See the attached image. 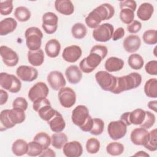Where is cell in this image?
<instances>
[{
	"label": "cell",
	"instance_id": "9f6ffc18",
	"mask_svg": "<svg viewBox=\"0 0 157 157\" xmlns=\"http://www.w3.org/2000/svg\"><path fill=\"white\" fill-rule=\"evenodd\" d=\"M8 93L4 91L2 89H1L0 90V98H1V100H0V104L4 105V104L6 103V102L7 101L8 99Z\"/></svg>",
	"mask_w": 157,
	"mask_h": 157
},
{
	"label": "cell",
	"instance_id": "e0dca14e",
	"mask_svg": "<svg viewBox=\"0 0 157 157\" xmlns=\"http://www.w3.org/2000/svg\"><path fill=\"white\" fill-rule=\"evenodd\" d=\"M47 79L51 88L55 91H59L66 84L63 74L58 71H51L48 74Z\"/></svg>",
	"mask_w": 157,
	"mask_h": 157
},
{
	"label": "cell",
	"instance_id": "83f0119b",
	"mask_svg": "<svg viewBox=\"0 0 157 157\" xmlns=\"http://www.w3.org/2000/svg\"><path fill=\"white\" fill-rule=\"evenodd\" d=\"M124 61L117 57H110L105 62V69L109 72H117L121 70L124 66Z\"/></svg>",
	"mask_w": 157,
	"mask_h": 157
},
{
	"label": "cell",
	"instance_id": "603a6c76",
	"mask_svg": "<svg viewBox=\"0 0 157 157\" xmlns=\"http://www.w3.org/2000/svg\"><path fill=\"white\" fill-rule=\"evenodd\" d=\"M65 75L67 81L71 84H77L82 78V73L80 68L75 65H71L65 71Z\"/></svg>",
	"mask_w": 157,
	"mask_h": 157
},
{
	"label": "cell",
	"instance_id": "f1b7e54d",
	"mask_svg": "<svg viewBox=\"0 0 157 157\" xmlns=\"http://www.w3.org/2000/svg\"><path fill=\"white\" fill-rule=\"evenodd\" d=\"M27 56L28 62L35 67L41 66L44 61V53L40 48L36 51L29 50Z\"/></svg>",
	"mask_w": 157,
	"mask_h": 157
},
{
	"label": "cell",
	"instance_id": "7dc6e473",
	"mask_svg": "<svg viewBox=\"0 0 157 157\" xmlns=\"http://www.w3.org/2000/svg\"><path fill=\"white\" fill-rule=\"evenodd\" d=\"M13 1L7 0V1H1L0 2V13L2 15H8L10 14L12 12Z\"/></svg>",
	"mask_w": 157,
	"mask_h": 157
},
{
	"label": "cell",
	"instance_id": "74e56055",
	"mask_svg": "<svg viewBox=\"0 0 157 157\" xmlns=\"http://www.w3.org/2000/svg\"><path fill=\"white\" fill-rule=\"evenodd\" d=\"M106 151L108 154L112 156H118L124 151V145L117 142L109 143L106 147Z\"/></svg>",
	"mask_w": 157,
	"mask_h": 157
},
{
	"label": "cell",
	"instance_id": "f907efd6",
	"mask_svg": "<svg viewBox=\"0 0 157 157\" xmlns=\"http://www.w3.org/2000/svg\"><path fill=\"white\" fill-rule=\"evenodd\" d=\"M145 70L146 72L150 75H157V61L152 60L148 61L145 66Z\"/></svg>",
	"mask_w": 157,
	"mask_h": 157
},
{
	"label": "cell",
	"instance_id": "f35d334b",
	"mask_svg": "<svg viewBox=\"0 0 157 157\" xmlns=\"http://www.w3.org/2000/svg\"><path fill=\"white\" fill-rule=\"evenodd\" d=\"M33 140L38 142L43 148V150H46L51 144V137L48 134L44 132L37 133L34 137Z\"/></svg>",
	"mask_w": 157,
	"mask_h": 157
},
{
	"label": "cell",
	"instance_id": "bcb514c9",
	"mask_svg": "<svg viewBox=\"0 0 157 157\" xmlns=\"http://www.w3.org/2000/svg\"><path fill=\"white\" fill-rule=\"evenodd\" d=\"M156 118L155 115L151 113L150 111H145V118L142 123L141 124H140V126L144 128H145L147 129H150L151 128L153 124L155 123Z\"/></svg>",
	"mask_w": 157,
	"mask_h": 157
},
{
	"label": "cell",
	"instance_id": "f546056e",
	"mask_svg": "<svg viewBox=\"0 0 157 157\" xmlns=\"http://www.w3.org/2000/svg\"><path fill=\"white\" fill-rule=\"evenodd\" d=\"M28 150V144L23 139H17L12 145V151L13 153L17 156H20L27 154Z\"/></svg>",
	"mask_w": 157,
	"mask_h": 157
},
{
	"label": "cell",
	"instance_id": "ba28073f",
	"mask_svg": "<svg viewBox=\"0 0 157 157\" xmlns=\"http://www.w3.org/2000/svg\"><path fill=\"white\" fill-rule=\"evenodd\" d=\"M109 137L113 140H117L123 138L127 132V125L121 120L112 121L107 127Z\"/></svg>",
	"mask_w": 157,
	"mask_h": 157
},
{
	"label": "cell",
	"instance_id": "277c9868",
	"mask_svg": "<svg viewBox=\"0 0 157 157\" xmlns=\"http://www.w3.org/2000/svg\"><path fill=\"white\" fill-rule=\"evenodd\" d=\"M33 108L37 112L39 117L45 121H49L55 114V110L50 104V102L47 98H42L33 102Z\"/></svg>",
	"mask_w": 157,
	"mask_h": 157
},
{
	"label": "cell",
	"instance_id": "6da1fadb",
	"mask_svg": "<svg viewBox=\"0 0 157 157\" xmlns=\"http://www.w3.org/2000/svg\"><path fill=\"white\" fill-rule=\"evenodd\" d=\"M114 14V7L109 3H104L89 13L85 18V23L89 28L94 29L100 25L102 21L110 19Z\"/></svg>",
	"mask_w": 157,
	"mask_h": 157
},
{
	"label": "cell",
	"instance_id": "ee69618b",
	"mask_svg": "<svg viewBox=\"0 0 157 157\" xmlns=\"http://www.w3.org/2000/svg\"><path fill=\"white\" fill-rule=\"evenodd\" d=\"M99 141L94 137L89 139L86 143V149L88 153L90 154L97 153L100 149Z\"/></svg>",
	"mask_w": 157,
	"mask_h": 157
},
{
	"label": "cell",
	"instance_id": "9c48e42d",
	"mask_svg": "<svg viewBox=\"0 0 157 157\" xmlns=\"http://www.w3.org/2000/svg\"><path fill=\"white\" fill-rule=\"evenodd\" d=\"M145 117V111L142 109H136L132 112H127L123 113L120 117L122 120L127 126L131 124L140 125L143 122Z\"/></svg>",
	"mask_w": 157,
	"mask_h": 157
},
{
	"label": "cell",
	"instance_id": "f5cc1de1",
	"mask_svg": "<svg viewBox=\"0 0 157 157\" xmlns=\"http://www.w3.org/2000/svg\"><path fill=\"white\" fill-rule=\"evenodd\" d=\"M120 9L123 8H129L132 10L134 12L136 10L137 4L134 0H125L120 2Z\"/></svg>",
	"mask_w": 157,
	"mask_h": 157
},
{
	"label": "cell",
	"instance_id": "836d02e7",
	"mask_svg": "<svg viewBox=\"0 0 157 157\" xmlns=\"http://www.w3.org/2000/svg\"><path fill=\"white\" fill-rule=\"evenodd\" d=\"M9 109H4L0 113V131L1 132L15 126L9 118Z\"/></svg>",
	"mask_w": 157,
	"mask_h": 157
},
{
	"label": "cell",
	"instance_id": "816d5d0a",
	"mask_svg": "<svg viewBox=\"0 0 157 157\" xmlns=\"http://www.w3.org/2000/svg\"><path fill=\"white\" fill-rule=\"evenodd\" d=\"M142 28V24L138 20H133L130 24L128 25L126 28L127 31L130 33L135 34L138 33Z\"/></svg>",
	"mask_w": 157,
	"mask_h": 157
},
{
	"label": "cell",
	"instance_id": "d590c367",
	"mask_svg": "<svg viewBox=\"0 0 157 157\" xmlns=\"http://www.w3.org/2000/svg\"><path fill=\"white\" fill-rule=\"evenodd\" d=\"M128 63L132 69L139 70L142 68L144 61L139 54L132 53L128 57Z\"/></svg>",
	"mask_w": 157,
	"mask_h": 157
},
{
	"label": "cell",
	"instance_id": "9a60e30c",
	"mask_svg": "<svg viewBox=\"0 0 157 157\" xmlns=\"http://www.w3.org/2000/svg\"><path fill=\"white\" fill-rule=\"evenodd\" d=\"M0 55L3 63L9 67H13L18 63V54L7 46L1 45L0 47Z\"/></svg>",
	"mask_w": 157,
	"mask_h": 157
},
{
	"label": "cell",
	"instance_id": "7bdbcfd3",
	"mask_svg": "<svg viewBox=\"0 0 157 157\" xmlns=\"http://www.w3.org/2000/svg\"><path fill=\"white\" fill-rule=\"evenodd\" d=\"M145 148L151 151H155L157 150L156 129L155 128L149 132V139L147 144L144 146Z\"/></svg>",
	"mask_w": 157,
	"mask_h": 157
},
{
	"label": "cell",
	"instance_id": "4dcf8cb0",
	"mask_svg": "<svg viewBox=\"0 0 157 157\" xmlns=\"http://www.w3.org/2000/svg\"><path fill=\"white\" fill-rule=\"evenodd\" d=\"M144 93L147 97L152 98L157 97V80L156 78H150L145 82Z\"/></svg>",
	"mask_w": 157,
	"mask_h": 157
},
{
	"label": "cell",
	"instance_id": "b9f144b4",
	"mask_svg": "<svg viewBox=\"0 0 157 157\" xmlns=\"http://www.w3.org/2000/svg\"><path fill=\"white\" fill-rule=\"evenodd\" d=\"M157 33L155 29L145 31L142 36L144 42L148 45H154L157 43Z\"/></svg>",
	"mask_w": 157,
	"mask_h": 157
},
{
	"label": "cell",
	"instance_id": "5b68a950",
	"mask_svg": "<svg viewBox=\"0 0 157 157\" xmlns=\"http://www.w3.org/2000/svg\"><path fill=\"white\" fill-rule=\"evenodd\" d=\"M0 85L2 88L12 93H17L21 88V82L18 77L7 72L0 74Z\"/></svg>",
	"mask_w": 157,
	"mask_h": 157
},
{
	"label": "cell",
	"instance_id": "d4e9b609",
	"mask_svg": "<svg viewBox=\"0 0 157 157\" xmlns=\"http://www.w3.org/2000/svg\"><path fill=\"white\" fill-rule=\"evenodd\" d=\"M61 50V44L59 42L55 39H50L46 43L45 45V52L47 55L50 58H56L57 57Z\"/></svg>",
	"mask_w": 157,
	"mask_h": 157
},
{
	"label": "cell",
	"instance_id": "484cf974",
	"mask_svg": "<svg viewBox=\"0 0 157 157\" xmlns=\"http://www.w3.org/2000/svg\"><path fill=\"white\" fill-rule=\"evenodd\" d=\"M154 12V7L152 4L148 2L141 4L137 11L138 18L142 21H147L150 19Z\"/></svg>",
	"mask_w": 157,
	"mask_h": 157
},
{
	"label": "cell",
	"instance_id": "f6af8a7d",
	"mask_svg": "<svg viewBox=\"0 0 157 157\" xmlns=\"http://www.w3.org/2000/svg\"><path fill=\"white\" fill-rule=\"evenodd\" d=\"M104 122L102 120L94 118H93V124L90 132L94 136H98L101 134L104 131Z\"/></svg>",
	"mask_w": 157,
	"mask_h": 157
},
{
	"label": "cell",
	"instance_id": "2e32d148",
	"mask_svg": "<svg viewBox=\"0 0 157 157\" xmlns=\"http://www.w3.org/2000/svg\"><path fill=\"white\" fill-rule=\"evenodd\" d=\"M18 78L24 82H33L38 77V71L34 67L21 65L16 70Z\"/></svg>",
	"mask_w": 157,
	"mask_h": 157
},
{
	"label": "cell",
	"instance_id": "30bf717a",
	"mask_svg": "<svg viewBox=\"0 0 157 157\" xmlns=\"http://www.w3.org/2000/svg\"><path fill=\"white\" fill-rule=\"evenodd\" d=\"M102 58L94 53H90V55L83 58L79 63L80 69L84 73H90L93 72L101 63Z\"/></svg>",
	"mask_w": 157,
	"mask_h": 157
},
{
	"label": "cell",
	"instance_id": "7a4b0ae2",
	"mask_svg": "<svg viewBox=\"0 0 157 157\" xmlns=\"http://www.w3.org/2000/svg\"><path fill=\"white\" fill-rule=\"evenodd\" d=\"M142 82V76L137 72H131L128 75L117 77L116 86L111 93L120 94L124 91L135 89L140 86Z\"/></svg>",
	"mask_w": 157,
	"mask_h": 157
},
{
	"label": "cell",
	"instance_id": "ab89813d",
	"mask_svg": "<svg viewBox=\"0 0 157 157\" xmlns=\"http://www.w3.org/2000/svg\"><path fill=\"white\" fill-rule=\"evenodd\" d=\"M120 18L123 23L129 25L134 20V12L129 8L121 9L120 12Z\"/></svg>",
	"mask_w": 157,
	"mask_h": 157
},
{
	"label": "cell",
	"instance_id": "6f0895ef",
	"mask_svg": "<svg viewBox=\"0 0 157 157\" xmlns=\"http://www.w3.org/2000/svg\"><path fill=\"white\" fill-rule=\"evenodd\" d=\"M39 156H42V157H44V156L55 157V156H56V154L52 149L48 148L46 150H43V151L42 152V153Z\"/></svg>",
	"mask_w": 157,
	"mask_h": 157
},
{
	"label": "cell",
	"instance_id": "681fc988",
	"mask_svg": "<svg viewBox=\"0 0 157 157\" xmlns=\"http://www.w3.org/2000/svg\"><path fill=\"white\" fill-rule=\"evenodd\" d=\"M12 107L13 108H18L25 111L28 108V102L25 98L23 97H18L13 100Z\"/></svg>",
	"mask_w": 157,
	"mask_h": 157
},
{
	"label": "cell",
	"instance_id": "e575fe53",
	"mask_svg": "<svg viewBox=\"0 0 157 157\" xmlns=\"http://www.w3.org/2000/svg\"><path fill=\"white\" fill-rule=\"evenodd\" d=\"M14 16L20 22H25L29 20L31 16V11L26 7H17L14 11Z\"/></svg>",
	"mask_w": 157,
	"mask_h": 157
},
{
	"label": "cell",
	"instance_id": "4fadbf2b",
	"mask_svg": "<svg viewBox=\"0 0 157 157\" xmlns=\"http://www.w3.org/2000/svg\"><path fill=\"white\" fill-rule=\"evenodd\" d=\"M42 28L44 31L48 34L55 33L58 28V17L52 12L45 13L42 17Z\"/></svg>",
	"mask_w": 157,
	"mask_h": 157
},
{
	"label": "cell",
	"instance_id": "d6986e66",
	"mask_svg": "<svg viewBox=\"0 0 157 157\" xmlns=\"http://www.w3.org/2000/svg\"><path fill=\"white\" fill-rule=\"evenodd\" d=\"M82 51L81 48L76 45L65 47L62 53V57L67 62L74 63L81 57Z\"/></svg>",
	"mask_w": 157,
	"mask_h": 157
},
{
	"label": "cell",
	"instance_id": "db71d44e",
	"mask_svg": "<svg viewBox=\"0 0 157 157\" xmlns=\"http://www.w3.org/2000/svg\"><path fill=\"white\" fill-rule=\"evenodd\" d=\"M125 34V31L124 29L121 28H118L113 33V36H112V40L114 41L118 40L121 38H123V37L124 36Z\"/></svg>",
	"mask_w": 157,
	"mask_h": 157
},
{
	"label": "cell",
	"instance_id": "11a10c76",
	"mask_svg": "<svg viewBox=\"0 0 157 157\" xmlns=\"http://www.w3.org/2000/svg\"><path fill=\"white\" fill-rule=\"evenodd\" d=\"M93 124V118H92V117H90L88 120V121L82 127H80V129L84 132H90L92 128Z\"/></svg>",
	"mask_w": 157,
	"mask_h": 157
},
{
	"label": "cell",
	"instance_id": "c3c4849f",
	"mask_svg": "<svg viewBox=\"0 0 157 157\" xmlns=\"http://www.w3.org/2000/svg\"><path fill=\"white\" fill-rule=\"evenodd\" d=\"M90 53H94L99 55L103 59L106 57V56L107 55L108 49L104 45H94L91 48V49L90 50Z\"/></svg>",
	"mask_w": 157,
	"mask_h": 157
},
{
	"label": "cell",
	"instance_id": "ffe728a7",
	"mask_svg": "<svg viewBox=\"0 0 157 157\" xmlns=\"http://www.w3.org/2000/svg\"><path fill=\"white\" fill-rule=\"evenodd\" d=\"M63 152L67 157L80 156L83 153L82 145L76 140L67 142L63 147Z\"/></svg>",
	"mask_w": 157,
	"mask_h": 157
},
{
	"label": "cell",
	"instance_id": "5bb4252c",
	"mask_svg": "<svg viewBox=\"0 0 157 157\" xmlns=\"http://www.w3.org/2000/svg\"><path fill=\"white\" fill-rule=\"evenodd\" d=\"M49 90L47 85L42 82L36 83L28 91V98L33 102L36 100L46 98L48 94Z\"/></svg>",
	"mask_w": 157,
	"mask_h": 157
},
{
	"label": "cell",
	"instance_id": "60d3db41",
	"mask_svg": "<svg viewBox=\"0 0 157 157\" xmlns=\"http://www.w3.org/2000/svg\"><path fill=\"white\" fill-rule=\"evenodd\" d=\"M43 150L42 147L38 142L33 140L28 143L27 155L29 156H40Z\"/></svg>",
	"mask_w": 157,
	"mask_h": 157
},
{
	"label": "cell",
	"instance_id": "7402d4cb",
	"mask_svg": "<svg viewBox=\"0 0 157 157\" xmlns=\"http://www.w3.org/2000/svg\"><path fill=\"white\" fill-rule=\"evenodd\" d=\"M47 123L51 130L54 132H62L66 127V123L62 115L57 110L55 115Z\"/></svg>",
	"mask_w": 157,
	"mask_h": 157
},
{
	"label": "cell",
	"instance_id": "8992f818",
	"mask_svg": "<svg viewBox=\"0 0 157 157\" xmlns=\"http://www.w3.org/2000/svg\"><path fill=\"white\" fill-rule=\"evenodd\" d=\"M95 78L98 85L104 91L111 92L116 86L117 77L107 71H100L97 72L95 74Z\"/></svg>",
	"mask_w": 157,
	"mask_h": 157
},
{
	"label": "cell",
	"instance_id": "680465c9",
	"mask_svg": "<svg viewBox=\"0 0 157 157\" xmlns=\"http://www.w3.org/2000/svg\"><path fill=\"white\" fill-rule=\"evenodd\" d=\"M156 104H157V101L156 100L151 101L148 102L147 106L150 109H151L156 112Z\"/></svg>",
	"mask_w": 157,
	"mask_h": 157
},
{
	"label": "cell",
	"instance_id": "cb8c5ba5",
	"mask_svg": "<svg viewBox=\"0 0 157 157\" xmlns=\"http://www.w3.org/2000/svg\"><path fill=\"white\" fill-rule=\"evenodd\" d=\"M55 7L58 12L64 15H70L74 12V6L69 0H56Z\"/></svg>",
	"mask_w": 157,
	"mask_h": 157
},
{
	"label": "cell",
	"instance_id": "ac0fdd59",
	"mask_svg": "<svg viewBox=\"0 0 157 157\" xmlns=\"http://www.w3.org/2000/svg\"><path fill=\"white\" fill-rule=\"evenodd\" d=\"M130 139L134 145L144 147L148 141L149 132L142 127L135 128L131 132Z\"/></svg>",
	"mask_w": 157,
	"mask_h": 157
},
{
	"label": "cell",
	"instance_id": "d6a6232c",
	"mask_svg": "<svg viewBox=\"0 0 157 157\" xmlns=\"http://www.w3.org/2000/svg\"><path fill=\"white\" fill-rule=\"evenodd\" d=\"M9 116L12 122L15 125L23 123L26 118L25 111L18 108H13L9 109Z\"/></svg>",
	"mask_w": 157,
	"mask_h": 157
},
{
	"label": "cell",
	"instance_id": "7c38bea8",
	"mask_svg": "<svg viewBox=\"0 0 157 157\" xmlns=\"http://www.w3.org/2000/svg\"><path fill=\"white\" fill-rule=\"evenodd\" d=\"M90 117L88 109L85 105H78L72 110L71 119L74 124L80 128L88 121Z\"/></svg>",
	"mask_w": 157,
	"mask_h": 157
},
{
	"label": "cell",
	"instance_id": "8d00e7d4",
	"mask_svg": "<svg viewBox=\"0 0 157 157\" xmlns=\"http://www.w3.org/2000/svg\"><path fill=\"white\" fill-rule=\"evenodd\" d=\"M71 33L74 38L77 39H82L86 35L87 29L84 24L82 23H76L72 26Z\"/></svg>",
	"mask_w": 157,
	"mask_h": 157
},
{
	"label": "cell",
	"instance_id": "91938a15",
	"mask_svg": "<svg viewBox=\"0 0 157 157\" xmlns=\"http://www.w3.org/2000/svg\"><path fill=\"white\" fill-rule=\"evenodd\" d=\"M134 156H142V157H149L150 155L144 151H139L134 155Z\"/></svg>",
	"mask_w": 157,
	"mask_h": 157
},
{
	"label": "cell",
	"instance_id": "52a82bcc",
	"mask_svg": "<svg viewBox=\"0 0 157 157\" xmlns=\"http://www.w3.org/2000/svg\"><path fill=\"white\" fill-rule=\"evenodd\" d=\"M113 26L109 23L99 25L93 31V37L98 42H105L110 40L113 36Z\"/></svg>",
	"mask_w": 157,
	"mask_h": 157
},
{
	"label": "cell",
	"instance_id": "3957f363",
	"mask_svg": "<svg viewBox=\"0 0 157 157\" xmlns=\"http://www.w3.org/2000/svg\"><path fill=\"white\" fill-rule=\"evenodd\" d=\"M25 36L26 44L29 50L36 51L40 48L43 33L39 28L32 26L27 28L25 31Z\"/></svg>",
	"mask_w": 157,
	"mask_h": 157
},
{
	"label": "cell",
	"instance_id": "4316f807",
	"mask_svg": "<svg viewBox=\"0 0 157 157\" xmlns=\"http://www.w3.org/2000/svg\"><path fill=\"white\" fill-rule=\"evenodd\" d=\"M17 26V21L12 17L3 19L0 21V35L6 36L15 31Z\"/></svg>",
	"mask_w": 157,
	"mask_h": 157
},
{
	"label": "cell",
	"instance_id": "1f68e13d",
	"mask_svg": "<svg viewBox=\"0 0 157 157\" xmlns=\"http://www.w3.org/2000/svg\"><path fill=\"white\" fill-rule=\"evenodd\" d=\"M67 142V136L64 132H56L51 137V144L56 149H61Z\"/></svg>",
	"mask_w": 157,
	"mask_h": 157
},
{
	"label": "cell",
	"instance_id": "44dd1931",
	"mask_svg": "<svg viewBox=\"0 0 157 157\" xmlns=\"http://www.w3.org/2000/svg\"><path fill=\"white\" fill-rule=\"evenodd\" d=\"M141 45V40L137 35L131 34L125 37L123 45L124 50L128 53H132L137 51Z\"/></svg>",
	"mask_w": 157,
	"mask_h": 157
},
{
	"label": "cell",
	"instance_id": "8fae6325",
	"mask_svg": "<svg viewBox=\"0 0 157 157\" xmlns=\"http://www.w3.org/2000/svg\"><path fill=\"white\" fill-rule=\"evenodd\" d=\"M58 98L60 104L64 108L72 107L76 102V94L70 87L61 88L58 91Z\"/></svg>",
	"mask_w": 157,
	"mask_h": 157
}]
</instances>
